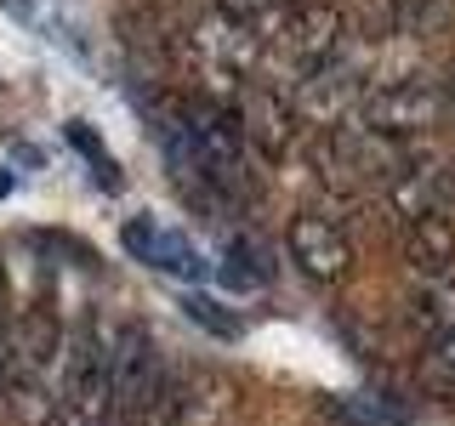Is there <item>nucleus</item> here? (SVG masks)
Segmentation results:
<instances>
[{
    "label": "nucleus",
    "instance_id": "1",
    "mask_svg": "<svg viewBox=\"0 0 455 426\" xmlns=\"http://www.w3.org/2000/svg\"><path fill=\"white\" fill-rule=\"evenodd\" d=\"M63 341L68 330L57 324V312L28 307L12 324V375H6V404L0 415L12 426H57V392H63Z\"/></svg>",
    "mask_w": 455,
    "mask_h": 426
},
{
    "label": "nucleus",
    "instance_id": "2",
    "mask_svg": "<svg viewBox=\"0 0 455 426\" xmlns=\"http://www.w3.org/2000/svg\"><path fill=\"white\" fill-rule=\"evenodd\" d=\"M165 359L148 324L125 319L108 330V426H154L165 404Z\"/></svg>",
    "mask_w": 455,
    "mask_h": 426
},
{
    "label": "nucleus",
    "instance_id": "3",
    "mask_svg": "<svg viewBox=\"0 0 455 426\" xmlns=\"http://www.w3.org/2000/svg\"><path fill=\"white\" fill-rule=\"evenodd\" d=\"M57 426H108V335L97 319H80L63 341Z\"/></svg>",
    "mask_w": 455,
    "mask_h": 426
},
{
    "label": "nucleus",
    "instance_id": "4",
    "mask_svg": "<svg viewBox=\"0 0 455 426\" xmlns=\"http://www.w3.org/2000/svg\"><path fill=\"white\" fill-rule=\"evenodd\" d=\"M188 108V131H194V170L211 193H245L251 188V165H245V125L239 108L194 97Z\"/></svg>",
    "mask_w": 455,
    "mask_h": 426
},
{
    "label": "nucleus",
    "instance_id": "5",
    "mask_svg": "<svg viewBox=\"0 0 455 426\" xmlns=\"http://www.w3.org/2000/svg\"><path fill=\"white\" fill-rule=\"evenodd\" d=\"M341 28H347L341 6H331V0H296V6L267 12V28H256V35H262V51H279L302 75H313V68H324L336 57Z\"/></svg>",
    "mask_w": 455,
    "mask_h": 426
},
{
    "label": "nucleus",
    "instance_id": "6",
    "mask_svg": "<svg viewBox=\"0 0 455 426\" xmlns=\"http://www.w3.org/2000/svg\"><path fill=\"white\" fill-rule=\"evenodd\" d=\"M444 91H438L433 80H387L376 85V91L359 97V125L376 137H421L433 131L438 120H444Z\"/></svg>",
    "mask_w": 455,
    "mask_h": 426
},
{
    "label": "nucleus",
    "instance_id": "7",
    "mask_svg": "<svg viewBox=\"0 0 455 426\" xmlns=\"http://www.w3.org/2000/svg\"><path fill=\"white\" fill-rule=\"evenodd\" d=\"M284 245H291V262L302 267L313 284H336V279H347V267H353V239H347V227H341L336 217H319V210L291 217Z\"/></svg>",
    "mask_w": 455,
    "mask_h": 426
},
{
    "label": "nucleus",
    "instance_id": "8",
    "mask_svg": "<svg viewBox=\"0 0 455 426\" xmlns=\"http://www.w3.org/2000/svg\"><path fill=\"white\" fill-rule=\"evenodd\" d=\"M194 57L211 80H251L267 51H262V35L245 18H228L222 12V18H205L194 28Z\"/></svg>",
    "mask_w": 455,
    "mask_h": 426
},
{
    "label": "nucleus",
    "instance_id": "9",
    "mask_svg": "<svg viewBox=\"0 0 455 426\" xmlns=\"http://www.w3.org/2000/svg\"><path fill=\"white\" fill-rule=\"evenodd\" d=\"M228 409H234V381L199 364V369L171 375L154 426H228Z\"/></svg>",
    "mask_w": 455,
    "mask_h": 426
},
{
    "label": "nucleus",
    "instance_id": "10",
    "mask_svg": "<svg viewBox=\"0 0 455 426\" xmlns=\"http://www.w3.org/2000/svg\"><path fill=\"white\" fill-rule=\"evenodd\" d=\"M120 245L132 250L142 267H154V273H171V279H205V273H211L205 256L194 250V239L171 233V227L148 222V217H132V222H125V227H120Z\"/></svg>",
    "mask_w": 455,
    "mask_h": 426
},
{
    "label": "nucleus",
    "instance_id": "11",
    "mask_svg": "<svg viewBox=\"0 0 455 426\" xmlns=\"http://www.w3.org/2000/svg\"><path fill=\"white\" fill-rule=\"evenodd\" d=\"M359 75H353L347 63H324V68H313V75H302L296 80V91H291V108L302 114L307 125H324V131H331V125L341 120V114L347 108H359Z\"/></svg>",
    "mask_w": 455,
    "mask_h": 426
},
{
    "label": "nucleus",
    "instance_id": "12",
    "mask_svg": "<svg viewBox=\"0 0 455 426\" xmlns=\"http://www.w3.org/2000/svg\"><path fill=\"white\" fill-rule=\"evenodd\" d=\"M404 267L416 284H444L455 279V222L450 217H421L404 233Z\"/></svg>",
    "mask_w": 455,
    "mask_h": 426
},
{
    "label": "nucleus",
    "instance_id": "13",
    "mask_svg": "<svg viewBox=\"0 0 455 426\" xmlns=\"http://www.w3.org/2000/svg\"><path fill=\"white\" fill-rule=\"evenodd\" d=\"M393 210L404 222H421V217H444L450 210V165H404L393 177Z\"/></svg>",
    "mask_w": 455,
    "mask_h": 426
},
{
    "label": "nucleus",
    "instance_id": "14",
    "mask_svg": "<svg viewBox=\"0 0 455 426\" xmlns=\"http://www.w3.org/2000/svg\"><path fill=\"white\" fill-rule=\"evenodd\" d=\"M234 108H239V125H245V142H256L267 160H279L284 142H291V125H284V97L267 91V85H256V91H245Z\"/></svg>",
    "mask_w": 455,
    "mask_h": 426
},
{
    "label": "nucleus",
    "instance_id": "15",
    "mask_svg": "<svg viewBox=\"0 0 455 426\" xmlns=\"http://www.w3.org/2000/svg\"><path fill=\"white\" fill-rule=\"evenodd\" d=\"M410 324H416L421 335H450L455 330V279L444 284H416L410 290Z\"/></svg>",
    "mask_w": 455,
    "mask_h": 426
},
{
    "label": "nucleus",
    "instance_id": "16",
    "mask_svg": "<svg viewBox=\"0 0 455 426\" xmlns=\"http://www.w3.org/2000/svg\"><path fill=\"white\" fill-rule=\"evenodd\" d=\"M331 415L341 426H410V415L398 404H387V398H336Z\"/></svg>",
    "mask_w": 455,
    "mask_h": 426
},
{
    "label": "nucleus",
    "instance_id": "17",
    "mask_svg": "<svg viewBox=\"0 0 455 426\" xmlns=\"http://www.w3.org/2000/svg\"><path fill=\"white\" fill-rule=\"evenodd\" d=\"M222 284L228 290H256V284H267V262H262V250H256L251 239H234V245H228Z\"/></svg>",
    "mask_w": 455,
    "mask_h": 426
},
{
    "label": "nucleus",
    "instance_id": "18",
    "mask_svg": "<svg viewBox=\"0 0 455 426\" xmlns=\"http://www.w3.org/2000/svg\"><path fill=\"white\" fill-rule=\"evenodd\" d=\"M68 142L85 154V165H92V177L103 182V188H120V165H114V154H108V142H97V131L85 120H68Z\"/></svg>",
    "mask_w": 455,
    "mask_h": 426
},
{
    "label": "nucleus",
    "instance_id": "19",
    "mask_svg": "<svg viewBox=\"0 0 455 426\" xmlns=\"http://www.w3.org/2000/svg\"><path fill=\"white\" fill-rule=\"evenodd\" d=\"M421 387L433 398H455V330L433 341V352L421 359Z\"/></svg>",
    "mask_w": 455,
    "mask_h": 426
},
{
    "label": "nucleus",
    "instance_id": "20",
    "mask_svg": "<svg viewBox=\"0 0 455 426\" xmlns=\"http://www.w3.org/2000/svg\"><path fill=\"white\" fill-rule=\"evenodd\" d=\"M359 35L364 40L398 35V0H359Z\"/></svg>",
    "mask_w": 455,
    "mask_h": 426
},
{
    "label": "nucleus",
    "instance_id": "21",
    "mask_svg": "<svg viewBox=\"0 0 455 426\" xmlns=\"http://www.w3.org/2000/svg\"><path fill=\"white\" fill-rule=\"evenodd\" d=\"M182 312H188L194 324H205L211 335H239V319H228V312L211 302V296H194V290H188V296H182Z\"/></svg>",
    "mask_w": 455,
    "mask_h": 426
},
{
    "label": "nucleus",
    "instance_id": "22",
    "mask_svg": "<svg viewBox=\"0 0 455 426\" xmlns=\"http://www.w3.org/2000/svg\"><path fill=\"white\" fill-rule=\"evenodd\" d=\"M217 6L228 12V18H245L251 23V18H262V12H274L279 0H217Z\"/></svg>",
    "mask_w": 455,
    "mask_h": 426
},
{
    "label": "nucleus",
    "instance_id": "23",
    "mask_svg": "<svg viewBox=\"0 0 455 426\" xmlns=\"http://www.w3.org/2000/svg\"><path fill=\"white\" fill-rule=\"evenodd\" d=\"M6 375H12V347H6V330H0V404H6Z\"/></svg>",
    "mask_w": 455,
    "mask_h": 426
},
{
    "label": "nucleus",
    "instance_id": "24",
    "mask_svg": "<svg viewBox=\"0 0 455 426\" xmlns=\"http://www.w3.org/2000/svg\"><path fill=\"white\" fill-rule=\"evenodd\" d=\"M6 319H12V290H6V262H0V330H6Z\"/></svg>",
    "mask_w": 455,
    "mask_h": 426
},
{
    "label": "nucleus",
    "instance_id": "25",
    "mask_svg": "<svg viewBox=\"0 0 455 426\" xmlns=\"http://www.w3.org/2000/svg\"><path fill=\"white\" fill-rule=\"evenodd\" d=\"M438 91H444V103L455 108V57H450V68H444V80H438Z\"/></svg>",
    "mask_w": 455,
    "mask_h": 426
},
{
    "label": "nucleus",
    "instance_id": "26",
    "mask_svg": "<svg viewBox=\"0 0 455 426\" xmlns=\"http://www.w3.org/2000/svg\"><path fill=\"white\" fill-rule=\"evenodd\" d=\"M12 188H18V177H12V170H6V165H0V199H6Z\"/></svg>",
    "mask_w": 455,
    "mask_h": 426
},
{
    "label": "nucleus",
    "instance_id": "27",
    "mask_svg": "<svg viewBox=\"0 0 455 426\" xmlns=\"http://www.w3.org/2000/svg\"><path fill=\"white\" fill-rule=\"evenodd\" d=\"M6 6H12V12H28V6H35V0H6Z\"/></svg>",
    "mask_w": 455,
    "mask_h": 426
},
{
    "label": "nucleus",
    "instance_id": "28",
    "mask_svg": "<svg viewBox=\"0 0 455 426\" xmlns=\"http://www.w3.org/2000/svg\"><path fill=\"white\" fill-rule=\"evenodd\" d=\"M450 205H455V165H450Z\"/></svg>",
    "mask_w": 455,
    "mask_h": 426
}]
</instances>
